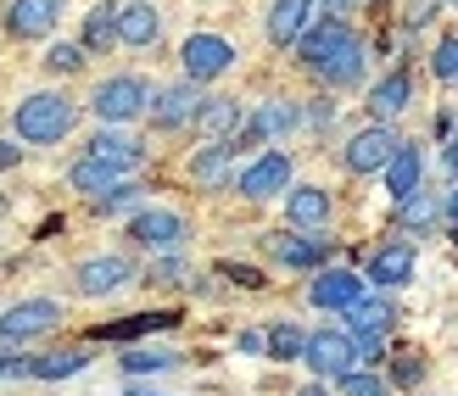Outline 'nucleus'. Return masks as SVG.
Masks as SVG:
<instances>
[{
    "label": "nucleus",
    "mask_w": 458,
    "mask_h": 396,
    "mask_svg": "<svg viewBox=\"0 0 458 396\" xmlns=\"http://www.w3.org/2000/svg\"><path fill=\"white\" fill-rule=\"evenodd\" d=\"M12 123H17V134L29 139V146H56V139L79 123V106L67 96H56V89H39V96H29L12 112Z\"/></svg>",
    "instance_id": "1"
},
{
    "label": "nucleus",
    "mask_w": 458,
    "mask_h": 396,
    "mask_svg": "<svg viewBox=\"0 0 458 396\" xmlns=\"http://www.w3.org/2000/svg\"><path fill=\"white\" fill-rule=\"evenodd\" d=\"M89 106H96V118H101V123H129V118H140V112L151 106V89H146V79L118 73V79L96 84V96H89Z\"/></svg>",
    "instance_id": "2"
},
{
    "label": "nucleus",
    "mask_w": 458,
    "mask_h": 396,
    "mask_svg": "<svg viewBox=\"0 0 458 396\" xmlns=\"http://www.w3.org/2000/svg\"><path fill=\"white\" fill-rule=\"evenodd\" d=\"M302 358H308V368H313L318 380H341V375H352L358 346H352L347 330H330V324H325V330L308 335V352H302Z\"/></svg>",
    "instance_id": "3"
},
{
    "label": "nucleus",
    "mask_w": 458,
    "mask_h": 396,
    "mask_svg": "<svg viewBox=\"0 0 458 396\" xmlns=\"http://www.w3.org/2000/svg\"><path fill=\"white\" fill-rule=\"evenodd\" d=\"M403 151V139L392 134V123H369V129H358L352 139H347V168L352 173H386V162H392Z\"/></svg>",
    "instance_id": "4"
},
{
    "label": "nucleus",
    "mask_w": 458,
    "mask_h": 396,
    "mask_svg": "<svg viewBox=\"0 0 458 396\" xmlns=\"http://www.w3.org/2000/svg\"><path fill=\"white\" fill-rule=\"evenodd\" d=\"M62 324V308L51 296H29V301H17V308L0 313V346H12V341H29V335H45V330H56Z\"/></svg>",
    "instance_id": "5"
},
{
    "label": "nucleus",
    "mask_w": 458,
    "mask_h": 396,
    "mask_svg": "<svg viewBox=\"0 0 458 396\" xmlns=\"http://www.w3.org/2000/svg\"><path fill=\"white\" fill-rule=\"evenodd\" d=\"M179 62H185L191 84H208V79H218V73H229V67H235V45L218 39V34H191L185 51H179Z\"/></svg>",
    "instance_id": "6"
},
{
    "label": "nucleus",
    "mask_w": 458,
    "mask_h": 396,
    "mask_svg": "<svg viewBox=\"0 0 458 396\" xmlns=\"http://www.w3.org/2000/svg\"><path fill=\"white\" fill-rule=\"evenodd\" d=\"M129 240L146 246V251H179L185 246V218L168 213V206H146V213H134Z\"/></svg>",
    "instance_id": "7"
},
{
    "label": "nucleus",
    "mask_w": 458,
    "mask_h": 396,
    "mask_svg": "<svg viewBox=\"0 0 458 396\" xmlns=\"http://www.w3.org/2000/svg\"><path fill=\"white\" fill-rule=\"evenodd\" d=\"M201 101H208V96H201V84H163V89H157V96H151V123L157 129H179V123H196V112H201Z\"/></svg>",
    "instance_id": "8"
},
{
    "label": "nucleus",
    "mask_w": 458,
    "mask_h": 396,
    "mask_svg": "<svg viewBox=\"0 0 458 396\" xmlns=\"http://www.w3.org/2000/svg\"><path fill=\"white\" fill-rule=\"evenodd\" d=\"M129 279H134V263H129V257H118V251H106V257H89V263H79V268H73L79 296H112V291H123Z\"/></svg>",
    "instance_id": "9"
},
{
    "label": "nucleus",
    "mask_w": 458,
    "mask_h": 396,
    "mask_svg": "<svg viewBox=\"0 0 458 396\" xmlns=\"http://www.w3.org/2000/svg\"><path fill=\"white\" fill-rule=\"evenodd\" d=\"M313 308H330V313H352L358 301H363V279L352 268H318L313 279Z\"/></svg>",
    "instance_id": "10"
},
{
    "label": "nucleus",
    "mask_w": 458,
    "mask_h": 396,
    "mask_svg": "<svg viewBox=\"0 0 458 396\" xmlns=\"http://www.w3.org/2000/svg\"><path fill=\"white\" fill-rule=\"evenodd\" d=\"M285 184H291V156L285 151H268V156H258L241 173V196L246 201H268V196H280Z\"/></svg>",
    "instance_id": "11"
},
{
    "label": "nucleus",
    "mask_w": 458,
    "mask_h": 396,
    "mask_svg": "<svg viewBox=\"0 0 458 396\" xmlns=\"http://www.w3.org/2000/svg\"><path fill=\"white\" fill-rule=\"evenodd\" d=\"M302 123V106L296 101H263L251 112V123H241V146H258V139H274V134H291Z\"/></svg>",
    "instance_id": "12"
},
{
    "label": "nucleus",
    "mask_w": 458,
    "mask_h": 396,
    "mask_svg": "<svg viewBox=\"0 0 458 396\" xmlns=\"http://www.w3.org/2000/svg\"><path fill=\"white\" fill-rule=\"evenodd\" d=\"M352 39V29H347V22H335V17H325V22H318V29H308L302 39H296V56H302L308 67H313V73H318V67H325L335 51H341V45H347Z\"/></svg>",
    "instance_id": "13"
},
{
    "label": "nucleus",
    "mask_w": 458,
    "mask_h": 396,
    "mask_svg": "<svg viewBox=\"0 0 458 396\" xmlns=\"http://www.w3.org/2000/svg\"><path fill=\"white\" fill-rule=\"evenodd\" d=\"M56 17H62V0H12L6 29H12L17 39H39V34L56 29Z\"/></svg>",
    "instance_id": "14"
},
{
    "label": "nucleus",
    "mask_w": 458,
    "mask_h": 396,
    "mask_svg": "<svg viewBox=\"0 0 458 396\" xmlns=\"http://www.w3.org/2000/svg\"><path fill=\"white\" fill-rule=\"evenodd\" d=\"M369 279L380 291H392V285H408L414 279V246L408 240H392V246H380L375 257H369Z\"/></svg>",
    "instance_id": "15"
},
{
    "label": "nucleus",
    "mask_w": 458,
    "mask_h": 396,
    "mask_svg": "<svg viewBox=\"0 0 458 396\" xmlns=\"http://www.w3.org/2000/svg\"><path fill=\"white\" fill-rule=\"evenodd\" d=\"M268 251L285 268H318L330 257V240L325 235H268Z\"/></svg>",
    "instance_id": "16"
},
{
    "label": "nucleus",
    "mask_w": 458,
    "mask_h": 396,
    "mask_svg": "<svg viewBox=\"0 0 458 396\" xmlns=\"http://www.w3.org/2000/svg\"><path fill=\"white\" fill-rule=\"evenodd\" d=\"M308 22H313V0H274V12H268V39L274 45H296L308 34Z\"/></svg>",
    "instance_id": "17"
},
{
    "label": "nucleus",
    "mask_w": 458,
    "mask_h": 396,
    "mask_svg": "<svg viewBox=\"0 0 458 396\" xmlns=\"http://www.w3.org/2000/svg\"><path fill=\"white\" fill-rule=\"evenodd\" d=\"M179 313H134V318H112V324H96V341H140V335H157V330H174Z\"/></svg>",
    "instance_id": "18"
},
{
    "label": "nucleus",
    "mask_w": 458,
    "mask_h": 396,
    "mask_svg": "<svg viewBox=\"0 0 458 396\" xmlns=\"http://www.w3.org/2000/svg\"><path fill=\"white\" fill-rule=\"evenodd\" d=\"M196 129L208 134V139H229V134L241 129V101L235 96H208L201 112H196Z\"/></svg>",
    "instance_id": "19"
},
{
    "label": "nucleus",
    "mask_w": 458,
    "mask_h": 396,
    "mask_svg": "<svg viewBox=\"0 0 458 396\" xmlns=\"http://www.w3.org/2000/svg\"><path fill=\"white\" fill-rule=\"evenodd\" d=\"M420 168H425L420 146H408V139H403V151L386 162V190H392V201H408V196L420 190Z\"/></svg>",
    "instance_id": "20"
},
{
    "label": "nucleus",
    "mask_w": 458,
    "mask_h": 396,
    "mask_svg": "<svg viewBox=\"0 0 458 396\" xmlns=\"http://www.w3.org/2000/svg\"><path fill=\"white\" fill-rule=\"evenodd\" d=\"M89 156L96 162H112V168H134V162H140V139L134 134H123V129H101L96 139H89Z\"/></svg>",
    "instance_id": "21"
},
{
    "label": "nucleus",
    "mask_w": 458,
    "mask_h": 396,
    "mask_svg": "<svg viewBox=\"0 0 458 396\" xmlns=\"http://www.w3.org/2000/svg\"><path fill=\"white\" fill-rule=\"evenodd\" d=\"M157 29H163V17H157V6H146V0H129V6H118V39H123V45H151Z\"/></svg>",
    "instance_id": "22"
},
{
    "label": "nucleus",
    "mask_w": 458,
    "mask_h": 396,
    "mask_svg": "<svg viewBox=\"0 0 458 396\" xmlns=\"http://www.w3.org/2000/svg\"><path fill=\"white\" fill-rule=\"evenodd\" d=\"M285 213H291V223H302V229H318L330 218V196L318 190V184H296V190L285 196Z\"/></svg>",
    "instance_id": "23"
},
{
    "label": "nucleus",
    "mask_w": 458,
    "mask_h": 396,
    "mask_svg": "<svg viewBox=\"0 0 458 396\" xmlns=\"http://www.w3.org/2000/svg\"><path fill=\"white\" fill-rule=\"evenodd\" d=\"M229 156H235V139H208V146L191 156V179H196V184H224Z\"/></svg>",
    "instance_id": "24"
},
{
    "label": "nucleus",
    "mask_w": 458,
    "mask_h": 396,
    "mask_svg": "<svg viewBox=\"0 0 458 396\" xmlns=\"http://www.w3.org/2000/svg\"><path fill=\"white\" fill-rule=\"evenodd\" d=\"M403 106H408V73H386V79L369 89V112H375L380 123H392Z\"/></svg>",
    "instance_id": "25"
},
{
    "label": "nucleus",
    "mask_w": 458,
    "mask_h": 396,
    "mask_svg": "<svg viewBox=\"0 0 458 396\" xmlns=\"http://www.w3.org/2000/svg\"><path fill=\"white\" fill-rule=\"evenodd\" d=\"M123 179V168H112V162H96V156H84L79 168H73V190H84V196H106L112 184Z\"/></svg>",
    "instance_id": "26"
},
{
    "label": "nucleus",
    "mask_w": 458,
    "mask_h": 396,
    "mask_svg": "<svg viewBox=\"0 0 458 396\" xmlns=\"http://www.w3.org/2000/svg\"><path fill=\"white\" fill-rule=\"evenodd\" d=\"M442 218V196H430V190H414L408 201H397V223L403 229H430Z\"/></svg>",
    "instance_id": "27"
},
{
    "label": "nucleus",
    "mask_w": 458,
    "mask_h": 396,
    "mask_svg": "<svg viewBox=\"0 0 458 396\" xmlns=\"http://www.w3.org/2000/svg\"><path fill=\"white\" fill-rule=\"evenodd\" d=\"M163 368H179V358L157 352V346H129L123 352V375H163Z\"/></svg>",
    "instance_id": "28"
},
{
    "label": "nucleus",
    "mask_w": 458,
    "mask_h": 396,
    "mask_svg": "<svg viewBox=\"0 0 458 396\" xmlns=\"http://www.w3.org/2000/svg\"><path fill=\"white\" fill-rule=\"evenodd\" d=\"M112 39H118V6H96L89 22H84V45L89 51H106Z\"/></svg>",
    "instance_id": "29"
},
{
    "label": "nucleus",
    "mask_w": 458,
    "mask_h": 396,
    "mask_svg": "<svg viewBox=\"0 0 458 396\" xmlns=\"http://www.w3.org/2000/svg\"><path fill=\"white\" fill-rule=\"evenodd\" d=\"M79 368H89V352H51V358H39L34 380H73Z\"/></svg>",
    "instance_id": "30"
},
{
    "label": "nucleus",
    "mask_w": 458,
    "mask_h": 396,
    "mask_svg": "<svg viewBox=\"0 0 458 396\" xmlns=\"http://www.w3.org/2000/svg\"><path fill=\"white\" fill-rule=\"evenodd\" d=\"M268 352L280 358V363H291L296 352H308V335L296 330V324H285V318H280V324H274V330H268Z\"/></svg>",
    "instance_id": "31"
},
{
    "label": "nucleus",
    "mask_w": 458,
    "mask_h": 396,
    "mask_svg": "<svg viewBox=\"0 0 458 396\" xmlns=\"http://www.w3.org/2000/svg\"><path fill=\"white\" fill-rule=\"evenodd\" d=\"M341 396H392V391H386L380 375H363V368H352V375H341Z\"/></svg>",
    "instance_id": "32"
},
{
    "label": "nucleus",
    "mask_w": 458,
    "mask_h": 396,
    "mask_svg": "<svg viewBox=\"0 0 458 396\" xmlns=\"http://www.w3.org/2000/svg\"><path fill=\"white\" fill-rule=\"evenodd\" d=\"M352 324H363V330H392V301H358Z\"/></svg>",
    "instance_id": "33"
},
{
    "label": "nucleus",
    "mask_w": 458,
    "mask_h": 396,
    "mask_svg": "<svg viewBox=\"0 0 458 396\" xmlns=\"http://www.w3.org/2000/svg\"><path fill=\"white\" fill-rule=\"evenodd\" d=\"M140 201V184H112L106 196H96V213H129Z\"/></svg>",
    "instance_id": "34"
},
{
    "label": "nucleus",
    "mask_w": 458,
    "mask_h": 396,
    "mask_svg": "<svg viewBox=\"0 0 458 396\" xmlns=\"http://www.w3.org/2000/svg\"><path fill=\"white\" fill-rule=\"evenodd\" d=\"M45 67H51V73H79L84 45H51V51H45Z\"/></svg>",
    "instance_id": "35"
},
{
    "label": "nucleus",
    "mask_w": 458,
    "mask_h": 396,
    "mask_svg": "<svg viewBox=\"0 0 458 396\" xmlns=\"http://www.w3.org/2000/svg\"><path fill=\"white\" fill-rule=\"evenodd\" d=\"M430 67H437V79L458 84V34H447V39L437 45V56H430Z\"/></svg>",
    "instance_id": "36"
},
{
    "label": "nucleus",
    "mask_w": 458,
    "mask_h": 396,
    "mask_svg": "<svg viewBox=\"0 0 458 396\" xmlns=\"http://www.w3.org/2000/svg\"><path fill=\"white\" fill-rule=\"evenodd\" d=\"M420 375H425V358L420 352H397L392 358V385H420Z\"/></svg>",
    "instance_id": "37"
},
{
    "label": "nucleus",
    "mask_w": 458,
    "mask_h": 396,
    "mask_svg": "<svg viewBox=\"0 0 458 396\" xmlns=\"http://www.w3.org/2000/svg\"><path fill=\"white\" fill-rule=\"evenodd\" d=\"M352 346H358V358H380L386 352V330H363V324H352Z\"/></svg>",
    "instance_id": "38"
},
{
    "label": "nucleus",
    "mask_w": 458,
    "mask_h": 396,
    "mask_svg": "<svg viewBox=\"0 0 458 396\" xmlns=\"http://www.w3.org/2000/svg\"><path fill=\"white\" fill-rule=\"evenodd\" d=\"M218 274H224V279H235V285H246V291H258V285H263V274H258V268H246V263H218Z\"/></svg>",
    "instance_id": "39"
},
{
    "label": "nucleus",
    "mask_w": 458,
    "mask_h": 396,
    "mask_svg": "<svg viewBox=\"0 0 458 396\" xmlns=\"http://www.w3.org/2000/svg\"><path fill=\"white\" fill-rule=\"evenodd\" d=\"M179 279H185V268H179V263L168 257V263H151V274H146V285H179Z\"/></svg>",
    "instance_id": "40"
},
{
    "label": "nucleus",
    "mask_w": 458,
    "mask_h": 396,
    "mask_svg": "<svg viewBox=\"0 0 458 396\" xmlns=\"http://www.w3.org/2000/svg\"><path fill=\"white\" fill-rule=\"evenodd\" d=\"M318 6H325V12H330V17L341 22V17H347V12H358V0H318Z\"/></svg>",
    "instance_id": "41"
},
{
    "label": "nucleus",
    "mask_w": 458,
    "mask_h": 396,
    "mask_svg": "<svg viewBox=\"0 0 458 396\" xmlns=\"http://www.w3.org/2000/svg\"><path fill=\"white\" fill-rule=\"evenodd\" d=\"M263 346H268V341H263L258 330H241V352H263Z\"/></svg>",
    "instance_id": "42"
},
{
    "label": "nucleus",
    "mask_w": 458,
    "mask_h": 396,
    "mask_svg": "<svg viewBox=\"0 0 458 396\" xmlns=\"http://www.w3.org/2000/svg\"><path fill=\"white\" fill-rule=\"evenodd\" d=\"M17 162V146H6V139H0V168H12Z\"/></svg>",
    "instance_id": "43"
},
{
    "label": "nucleus",
    "mask_w": 458,
    "mask_h": 396,
    "mask_svg": "<svg viewBox=\"0 0 458 396\" xmlns=\"http://www.w3.org/2000/svg\"><path fill=\"white\" fill-rule=\"evenodd\" d=\"M447 218H453V223H458V190H453V196H447Z\"/></svg>",
    "instance_id": "44"
},
{
    "label": "nucleus",
    "mask_w": 458,
    "mask_h": 396,
    "mask_svg": "<svg viewBox=\"0 0 458 396\" xmlns=\"http://www.w3.org/2000/svg\"><path fill=\"white\" fill-rule=\"evenodd\" d=\"M123 396H157V391H140V385H129V391H123Z\"/></svg>",
    "instance_id": "45"
},
{
    "label": "nucleus",
    "mask_w": 458,
    "mask_h": 396,
    "mask_svg": "<svg viewBox=\"0 0 458 396\" xmlns=\"http://www.w3.org/2000/svg\"><path fill=\"white\" fill-rule=\"evenodd\" d=\"M453 240H458V235H453Z\"/></svg>",
    "instance_id": "46"
}]
</instances>
